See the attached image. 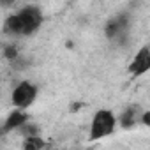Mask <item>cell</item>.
I'll list each match as a JSON object with an SVG mask.
<instances>
[{
    "label": "cell",
    "instance_id": "cell-3",
    "mask_svg": "<svg viewBox=\"0 0 150 150\" xmlns=\"http://www.w3.org/2000/svg\"><path fill=\"white\" fill-rule=\"evenodd\" d=\"M35 96H37V87L32 85L30 81H21L14 90H13V104L20 110H25L28 108L34 101H35Z\"/></svg>",
    "mask_w": 150,
    "mask_h": 150
},
{
    "label": "cell",
    "instance_id": "cell-9",
    "mask_svg": "<svg viewBox=\"0 0 150 150\" xmlns=\"http://www.w3.org/2000/svg\"><path fill=\"white\" fill-rule=\"evenodd\" d=\"M4 57H6V58H16V57H18V48H16L14 44L6 46V50H4Z\"/></svg>",
    "mask_w": 150,
    "mask_h": 150
},
{
    "label": "cell",
    "instance_id": "cell-8",
    "mask_svg": "<svg viewBox=\"0 0 150 150\" xmlns=\"http://www.w3.org/2000/svg\"><path fill=\"white\" fill-rule=\"evenodd\" d=\"M44 139L39 136H27L25 143H23V150H42L44 148Z\"/></svg>",
    "mask_w": 150,
    "mask_h": 150
},
{
    "label": "cell",
    "instance_id": "cell-5",
    "mask_svg": "<svg viewBox=\"0 0 150 150\" xmlns=\"http://www.w3.org/2000/svg\"><path fill=\"white\" fill-rule=\"evenodd\" d=\"M127 23H129V20H127L125 14H120V16L110 20V21L106 23V35H108L110 39L120 37V35L127 30Z\"/></svg>",
    "mask_w": 150,
    "mask_h": 150
},
{
    "label": "cell",
    "instance_id": "cell-10",
    "mask_svg": "<svg viewBox=\"0 0 150 150\" xmlns=\"http://www.w3.org/2000/svg\"><path fill=\"white\" fill-rule=\"evenodd\" d=\"M2 132H4V131H2V129H0V134H2Z\"/></svg>",
    "mask_w": 150,
    "mask_h": 150
},
{
    "label": "cell",
    "instance_id": "cell-6",
    "mask_svg": "<svg viewBox=\"0 0 150 150\" xmlns=\"http://www.w3.org/2000/svg\"><path fill=\"white\" fill-rule=\"evenodd\" d=\"M27 120H28V117H27V113H23V110H14V111L9 113V117H7L2 131L7 132V131H14L18 127H23L27 124Z\"/></svg>",
    "mask_w": 150,
    "mask_h": 150
},
{
    "label": "cell",
    "instance_id": "cell-4",
    "mask_svg": "<svg viewBox=\"0 0 150 150\" xmlns=\"http://www.w3.org/2000/svg\"><path fill=\"white\" fill-rule=\"evenodd\" d=\"M148 69H150V50L146 46H143L132 58V62L129 65V72L134 74V76H141Z\"/></svg>",
    "mask_w": 150,
    "mask_h": 150
},
{
    "label": "cell",
    "instance_id": "cell-2",
    "mask_svg": "<svg viewBox=\"0 0 150 150\" xmlns=\"http://www.w3.org/2000/svg\"><path fill=\"white\" fill-rule=\"evenodd\" d=\"M115 125H117L115 115L110 110H99L94 115L92 124H90V139L96 141V139L110 136L115 131Z\"/></svg>",
    "mask_w": 150,
    "mask_h": 150
},
{
    "label": "cell",
    "instance_id": "cell-7",
    "mask_svg": "<svg viewBox=\"0 0 150 150\" xmlns=\"http://www.w3.org/2000/svg\"><path fill=\"white\" fill-rule=\"evenodd\" d=\"M139 115H141L139 106H129V108L120 115V125L125 127V129H131L132 125H136V124L139 122Z\"/></svg>",
    "mask_w": 150,
    "mask_h": 150
},
{
    "label": "cell",
    "instance_id": "cell-1",
    "mask_svg": "<svg viewBox=\"0 0 150 150\" xmlns=\"http://www.w3.org/2000/svg\"><path fill=\"white\" fill-rule=\"evenodd\" d=\"M42 25V11L35 6H25L4 21V34L7 35H30Z\"/></svg>",
    "mask_w": 150,
    "mask_h": 150
}]
</instances>
